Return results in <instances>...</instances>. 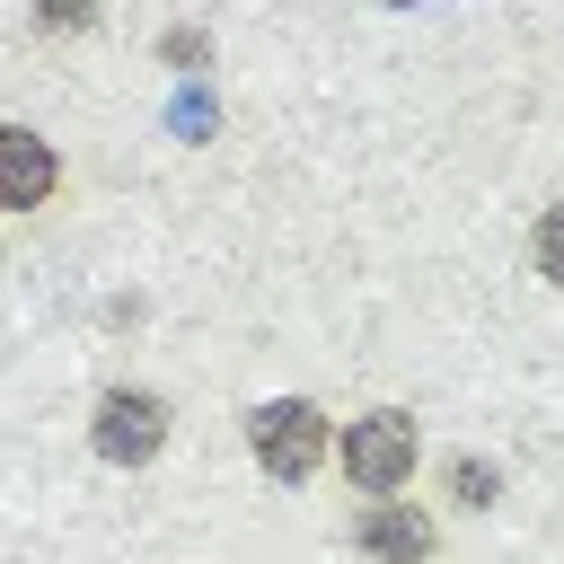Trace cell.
Here are the masks:
<instances>
[{
    "label": "cell",
    "mask_w": 564,
    "mask_h": 564,
    "mask_svg": "<svg viewBox=\"0 0 564 564\" xmlns=\"http://www.w3.org/2000/svg\"><path fill=\"white\" fill-rule=\"evenodd\" d=\"M247 441H256V458H264L273 476H308V467L326 458V423H317V405H300V397L256 405V414H247Z\"/></svg>",
    "instance_id": "6da1fadb"
},
{
    "label": "cell",
    "mask_w": 564,
    "mask_h": 564,
    "mask_svg": "<svg viewBox=\"0 0 564 564\" xmlns=\"http://www.w3.org/2000/svg\"><path fill=\"white\" fill-rule=\"evenodd\" d=\"M405 467H414V423H405V414H361V423L344 432V476H352L361 494L405 485Z\"/></svg>",
    "instance_id": "7a4b0ae2"
},
{
    "label": "cell",
    "mask_w": 564,
    "mask_h": 564,
    "mask_svg": "<svg viewBox=\"0 0 564 564\" xmlns=\"http://www.w3.org/2000/svg\"><path fill=\"white\" fill-rule=\"evenodd\" d=\"M159 441H167V405H159V397L115 388V397L97 405V449H106V458H123V467H132V458H150Z\"/></svg>",
    "instance_id": "3957f363"
},
{
    "label": "cell",
    "mask_w": 564,
    "mask_h": 564,
    "mask_svg": "<svg viewBox=\"0 0 564 564\" xmlns=\"http://www.w3.org/2000/svg\"><path fill=\"white\" fill-rule=\"evenodd\" d=\"M361 555H370V564H423V555H432V520L405 511V502H370V520H361Z\"/></svg>",
    "instance_id": "277c9868"
},
{
    "label": "cell",
    "mask_w": 564,
    "mask_h": 564,
    "mask_svg": "<svg viewBox=\"0 0 564 564\" xmlns=\"http://www.w3.org/2000/svg\"><path fill=\"white\" fill-rule=\"evenodd\" d=\"M53 194V150L35 132H0V212H26Z\"/></svg>",
    "instance_id": "5b68a950"
},
{
    "label": "cell",
    "mask_w": 564,
    "mask_h": 564,
    "mask_svg": "<svg viewBox=\"0 0 564 564\" xmlns=\"http://www.w3.org/2000/svg\"><path fill=\"white\" fill-rule=\"evenodd\" d=\"M538 273H546V282H564V203L538 220Z\"/></svg>",
    "instance_id": "8992f818"
},
{
    "label": "cell",
    "mask_w": 564,
    "mask_h": 564,
    "mask_svg": "<svg viewBox=\"0 0 564 564\" xmlns=\"http://www.w3.org/2000/svg\"><path fill=\"white\" fill-rule=\"evenodd\" d=\"M449 485H458V502H494V476H485L476 458H458V467H449Z\"/></svg>",
    "instance_id": "52a82bcc"
}]
</instances>
